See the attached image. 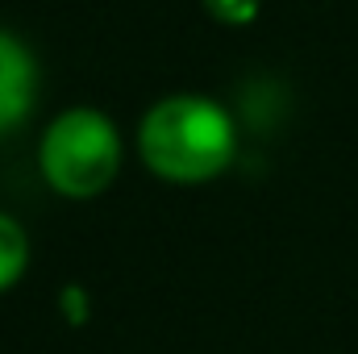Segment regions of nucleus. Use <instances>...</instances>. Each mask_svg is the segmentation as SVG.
<instances>
[{"instance_id": "1", "label": "nucleus", "mask_w": 358, "mask_h": 354, "mask_svg": "<svg viewBox=\"0 0 358 354\" xmlns=\"http://www.w3.org/2000/svg\"><path fill=\"white\" fill-rule=\"evenodd\" d=\"M238 155L234 113L200 92H176L146 108L138 125V159L163 183H208L225 176Z\"/></svg>"}, {"instance_id": "2", "label": "nucleus", "mask_w": 358, "mask_h": 354, "mask_svg": "<svg viewBox=\"0 0 358 354\" xmlns=\"http://www.w3.org/2000/svg\"><path fill=\"white\" fill-rule=\"evenodd\" d=\"M121 134L108 113L76 104L50 117L38 142V171L50 183V192L67 200H92L113 187L121 171Z\"/></svg>"}, {"instance_id": "3", "label": "nucleus", "mask_w": 358, "mask_h": 354, "mask_svg": "<svg viewBox=\"0 0 358 354\" xmlns=\"http://www.w3.org/2000/svg\"><path fill=\"white\" fill-rule=\"evenodd\" d=\"M38 104V59L34 50L0 29V134L17 129Z\"/></svg>"}, {"instance_id": "4", "label": "nucleus", "mask_w": 358, "mask_h": 354, "mask_svg": "<svg viewBox=\"0 0 358 354\" xmlns=\"http://www.w3.org/2000/svg\"><path fill=\"white\" fill-rule=\"evenodd\" d=\"M25 267H29V234L13 213L0 208V292L17 288Z\"/></svg>"}, {"instance_id": "5", "label": "nucleus", "mask_w": 358, "mask_h": 354, "mask_svg": "<svg viewBox=\"0 0 358 354\" xmlns=\"http://www.w3.org/2000/svg\"><path fill=\"white\" fill-rule=\"evenodd\" d=\"M217 21H225V25H250L255 17H259V4L263 0H200Z\"/></svg>"}, {"instance_id": "6", "label": "nucleus", "mask_w": 358, "mask_h": 354, "mask_svg": "<svg viewBox=\"0 0 358 354\" xmlns=\"http://www.w3.org/2000/svg\"><path fill=\"white\" fill-rule=\"evenodd\" d=\"M59 304H63V317H67L71 325H84V321H88V292H84L80 283H67L63 296H59Z\"/></svg>"}]
</instances>
